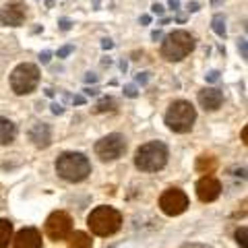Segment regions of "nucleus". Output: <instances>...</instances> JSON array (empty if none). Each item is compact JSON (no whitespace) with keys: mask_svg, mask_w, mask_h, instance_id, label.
Segmentation results:
<instances>
[{"mask_svg":"<svg viewBox=\"0 0 248 248\" xmlns=\"http://www.w3.org/2000/svg\"><path fill=\"white\" fill-rule=\"evenodd\" d=\"M27 17V6L23 2H9L0 9V23L9 27H19Z\"/></svg>","mask_w":248,"mask_h":248,"instance_id":"obj_10","label":"nucleus"},{"mask_svg":"<svg viewBox=\"0 0 248 248\" xmlns=\"http://www.w3.org/2000/svg\"><path fill=\"white\" fill-rule=\"evenodd\" d=\"M29 139H31V143H33L37 149H46V147L50 145V141H52L50 126H48V124H44V122L33 124L31 130H29Z\"/></svg>","mask_w":248,"mask_h":248,"instance_id":"obj_14","label":"nucleus"},{"mask_svg":"<svg viewBox=\"0 0 248 248\" xmlns=\"http://www.w3.org/2000/svg\"><path fill=\"white\" fill-rule=\"evenodd\" d=\"M73 104H77V106L85 104V97H83V95H75V97H73Z\"/></svg>","mask_w":248,"mask_h":248,"instance_id":"obj_35","label":"nucleus"},{"mask_svg":"<svg viewBox=\"0 0 248 248\" xmlns=\"http://www.w3.org/2000/svg\"><path fill=\"white\" fill-rule=\"evenodd\" d=\"M219 195H221V184L217 178L203 176L197 182V197H199V201H203V203H211V201H215Z\"/></svg>","mask_w":248,"mask_h":248,"instance_id":"obj_11","label":"nucleus"},{"mask_svg":"<svg viewBox=\"0 0 248 248\" xmlns=\"http://www.w3.org/2000/svg\"><path fill=\"white\" fill-rule=\"evenodd\" d=\"M58 27H60L62 31H68V29L73 27V21H71V19H66V17H62V19L58 21Z\"/></svg>","mask_w":248,"mask_h":248,"instance_id":"obj_22","label":"nucleus"},{"mask_svg":"<svg viewBox=\"0 0 248 248\" xmlns=\"http://www.w3.org/2000/svg\"><path fill=\"white\" fill-rule=\"evenodd\" d=\"M15 137H17V126L9 118H0V147L11 145Z\"/></svg>","mask_w":248,"mask_h":248,"instance_id":"obj_15","label":"nucleus"},{"mask_svg":"<svg viewBox=\"0 0 248 248\" xmlns=\"http://www.w3.org/2000/svg\"><path fill=\"white\" fill-rule=\"evenodd\" d=\"M46 234L52 240H66L73 234V219L71 215L64 211H54L48 219H46Z\"/></svg>","mask_w":248,"mask_h":248,"instance_id":"obj_8","label":"nucleus"},{"mask_svg":"<svg viewBox=\"0 0 248 248\" xmlns=\"http://www.w3.org/2000/svg\"><path fill=\"white\" fill-rule=\"evenodd\" d=\"M52 112H54V114H62V106L54 104V106H52Z\"/></svg>","mask_w":248,"mask_h":248,"instance_id":"obj_38","label":"nucleus"},{"mask_svg":"<svg viewBox=\"0 0 248 248\" xmlns=\"http://www.w3.org/2000/svg\"><path fill=\"white\" fill-rule=\"evenodd\" d=\"M182 248H211V246H207V244H197V242H192V244H182Z\"/></svg>","mask_w":248,"mask_h":248,"instance_id":"obj_30","label":"nucleus"},{"mask_svg":"<svg viewBox=\"0 0 248 248\" xmlns=\"http://www.w3.org/2000/svg\"><path fill=\"white\" fill-rule=\"evenodd\" d=\"M168 4H170V9H174V11L180 9V0H168Z\"/></svg>","mask_w":248,"mask_h":248,"instance_id":"obj_31","label":"nucleus"},{"mask_svg":"<svg viewBox=\"0 0 248 248\" xmlns=\"http://www.w3.org/2000/svg\"><path fill=\"white\" fill-rule=\"evenodd\" d=\"M199 104H201V108H205L209 112L217 110V108L223 104V91L215 89V87H207L203 91H199Z\"/></svg>","mask_w":248,"mask_h":248,"instance_id":"obj_13","label":"nucleus"},{"mask_svg":"<svg viewBox=\"0 0 248 248\" xmlns=\"http://www.w3.org/2000/svg\"><path fill=\"white\" fill-rule=\"evenodd\" d=\"M188 11H190V13H197V11H199V2H190V4H188Z\"/></svg>","mask_w":248,"mask_h":248,"instance_id":"obj_36","label":"nucleus"},{"mask_svg":"<svg viewBox=\"0 0 248 248\" xmlns=\"http://www.w3.org/2000/svg\"><path fill=\"white\" fill-rule=\"evenodd\" d=\"M217 168V159L213 157V155H201V157L197 159V172L199 174H205V176H209V174H213V170Z\"/></svg>","mask_w":248,"mask_h":248,"instance_id":"obj_16","label":"nucleus"},{"mask_svg":"<svg viewBox=\"0 0 248 248\" xmlns=\"http://www.w3.org/2000/svg\"><path fill=\"white\" fill-rule=\"evenodd\" d=\"M141 23H143V25H149V23H151V17H149V15H143V17H141Z\"/></svg>","mask_w":248,"mask_h":248,"instance_id":"obj_37","label":"nucleus"},{"mask_svg":"<svg viewBox=\"0 0 248 248\" xmlns=\"http://www.w3.org/2000/svg\"><path fill=\"white\" fill-rule=\"evenodd\" d=\"M126 151V139L118 133H112L95 143V155L102 161H114L124 155Z\"/></svg>","mask_w":248,"mask_h":248,"instance_id":"obj_7","label":"nucleus"},{"mask_svg":"<svg viewBox=\"0 0 248 248\" xmlns=\"http://www.w3.org/2000/svg\"><path fill=\"white\" fill-rule=\"evenodd\" d=\"M161 37H164V33H161V31L157 29V31H153V33H151V40L153 42H157V40H161Z\"/></svg>","mask_w":248,"mask_h":248,"instance_id":"obj_33","label":"nucleus"},{"mask_svg":"<svg viewBox=\"0 0 248 248\" xmlns=\"http://www.w3.org/2000/svg\"><path fill=\"white\" fill-rule=\"evenodd\" d=\"M46 4H48V6H54V0H46Z\"/></svg>","mask_w":248,"mask_h":248,"instance_id":"obj_40","label":"nucleus"},{"mask_svg":"<svg viewBox=\"0 0 248 248\" xmlns=\"http://www.w3.org/2000/svg\"><path fill=\"white\" fill-rule=\"evenodd\" d=\"M238 50H240V54H242V58L246 60L248 58V50H246V40H244V37L238 42Z\"/></svg>","mask_w":248,"mask_h":248,"instance_id":"obj_25","label":"nucleus"},{"mask_svg":"<svg viewBox=\"0 0 248 248\" xmlns=\"http://www.w3.org/2000/svg\"><path fill=\"white\" fill-rule=\"evenodd\" d=\"M91 238L85 234V232H75L71 234V240H68V248H91Z\"/></svg>","mask_w":248,"mask_h":248,"instance_id":"obj_17","label":"nucleus"},{"mask_svg":"<svg viewBox=\"0 0 248 248\" xmlns=\"http://www.w3.org/2000/svg\"><path fill=\"white\" fill-rule=\"evenodd\" d=\"M56 172L68 182H83L91 174V164L83 153L66 151L56 159Z\"/></svg>","mask_w":248,"mask_h":248,"instance_id":"obj_1","label":"nucleus"},{"mask_svg":"<svg viewBox=\"0 0 248 248\" xmlns=\"http://www.w3.org/2000/svg\"><path fill=\"white\" fill-rule=\"evenodd\" d=\"M87 226L95 236H112L122 226V215L112 207H97L89 213Z\"/></svg>","mask_w":248,"mask_h":248,"instance_id":"obj_4","label":"nucleus"},{"mask_svg":"<svg viewBox=\"0 0 248 248\" xmlns=\"http://www.w3.org/2000/svg\"><path fill=\"white\" fill-rule=\"evenodd\" d=\"M124 95L126 97H137V87L135 85H126V87H124Z\"/></svg>","mask_w":248,"mask_h":248,"instance_id":"obj_26","label":"nucleus"},{"mask_svg":"<svg viewBox=\"0 0 248 248\" xmlns=\"http://www.w3.org/2000/svg\"><path fill=\"white\" fill-rule=\"evenodd\" d=\"M168 164V147L161 141L145 143L135 153V166L141 172H157Z\"/></svg>","mask_w":248,"mask_h":248,"instance_id":"obj_2","label":"nucleus"},{"mask_svg":"<svg viewBox=\"0 0 248 248\" xmlns=\"http://www.w3.org/2000/svg\"><path fill=\"white\" fill-rule=\"evenodd\" d=\"M40 83V68L31 62H23L11 73V89L17 95H29Z\"/></svg>","mask_w":248,"mask_h":248,"instance_id":"obj_6","label":"nucleus"},{"mask_svg":"<svg viewBox=\"0 0 248 248\" xmlns=\"http://www.w3.org/2000/svg\"><path fill=\"white\" fill-rule=\"evenodd\" d=\"M151 13L153 15H164V6H161V4H153L151 6Z\"/></svg>","mask_w":248,"mask_h":248,"instance_id":"obj_28","label":"nucleus"},{"mask_svg":"<svg viewBox=\"0 0 248 248\" xmlns=\"http://www.w3.org/2000/svg\"><path fill=\"white\" fill-rule=\"evenodd\" d=\"M147 81H149V73H139V75H137V83L145 85Z\"/></svg>","mask_w":248,"mask_h":248,"instance_id":"obj_27","label":"nucleus"},{"mask_svg":"<svg viewBox=\"0 0 248 248\" xmlns=\"http://www.w3.org/2000/svg\"><path fill=\"white\" fill-rule=\"evenodd\" d=\"M13 242L15 248H42V234L35 228H23Z\"/></svg>","mask_w":248,"mask_h":248,"instance_id":"obj_12","label":"nucleus"},{"mask_svg":"<svg viewBox=\"0 0 248 248\" xmlns=\"http://www.w3.org/2000/svg\"><path fill=\"white\" fill-rule=\"evenodd\" d=\"M50 58H52V54H50V52H42V54H40V60L44 62V64H48Z\"/></svg>","mask_w":248,"mask_h":248,"instance_id":"obj_29","label":"nucleus"},{"mask_svg":"<svg viewBox=\"0 0 248 248\" xmlns=\"http://www.w3.org/2000/svg\"><path fill=\"white\" fill-rule=\"evenodd\" d=\"M85 81H87V83H95V81H97V75L87 73V75H85Z\"/></svg>","mask_w":248,"mask_h":248,"instance_id":"obj_32","label":"nucleus"},{"mask_svg":"<svg viewBox=\"0 0 248 248\" xmlns=\"http://www.w3.org/2000/svg\"><path fill=\"white\" fill-rule=\"evenodd\" d=\"M114 106H116V102L112 97H104V99H99L97 102L95 112H110V110H114Z\"/></svg>","mask_w":248,"mask_h":248,"instance_id":"obj_20","label":"nucleus"},{"mask_svg":"<svg viewBox=\"0 0 248 248\" xmlns=\"http://www.w3.org/2000/svg\"><path fill=\"white\" fill-rule=\"evenodd\" d=\"M195 120H197V110L192 108L190 102H184V99L174 102L166 112L168 128L174 130V133H180V135L188 133L192 128V124H195Z\"/></svg>","mask_w":248,"mask_h":248,"instance_id":"obj_5","label":"nucleus"},{"mask_svg":"<svg viewBox=\"0 0 248 248\" xmlns=\"http://www.w3.org/2000/svg\"><path fill=\"white\" fill-rule=\"evenodd\" d=\"M246 234H248V230H246L244 226L236 230V242H238L240 248H246V246H248V244H246Z\"/></svg>","mask_w":248,"mask_h":248,"instance_id":"obj_21","label":"nucleus"},{"mask_svg":"<svg viewBox=\"0 0 248 248\" xmlns=\"http://www.w3.org/2000/svg\"><path fill=\"white\" fill-rule=\"evenodd\" d=\"M192 50H195V37L188 31H182V29L168 33L164 37V42H161V56L170 62L184 60Z\"/></svg>","mask_w":248,"mask_h":248,"instance_id":"obj_3","label":"nucleus"},{"mask_svg":"<svg viewBox=\"0 0 248 248\" xmlns=\"http://www.w3.org/2000/svg\"><path fill=\"white\" fill-rule=\"evenodd\" d=\"M73 50H75V48H73L71 44L64 46V48H60V50H58V58H66V56H68V54H71Z\"/></svg>","mask_w":248,"mask_h":248,"instance_id":"obj_24","label":"nucleus"},{"mask_svg":"<svg viewBox=\"0 0 248 248\" xmlns=\"http://www.w3.org/2000/svg\"><path fill=\"white\" fill-rule=\"evenodd\" d=\"M211 25H213V31L219 37H226V19L221 17V15H215L213 21H211Z\"/></svg>","mask_w":248,"mask_h":248,"instance_id":"obj_19","label":"nucleus"},{"mask_svg":"<svg viewBox=\"0 0 248 248\" xmlns=\"http://www.w3.org/2000/svg\"><path fill=\"white\" fill-rule=\"evenodd\" d=\"M159 207H161V211L170 217L180 215L186 211V207H188V197H186L180 188H168L159 199Z\"/></svg>","mask_w":248,"mask_h":248,"instance_id":"obj_9","label":"nucleus"},{"mask_svg":"<svg viewBox=\"0 0 248 248\" xmlns=\"http://www.w3.org/2000/svg\"><path fill=\"white\" fill-rule=\"evenodd\" d=\"M205 79H207V83H217L219 81V71H209L205 75Z\"/></svg>","mask_w":248,"mask_h":248,"instance_id":"obj_23","label":"nucleus"},{"mask_svg":"<svg viewBox=\"0 0 248 248\" xmlns=\"http://www.w3.org/2000/svg\"><path fill=\"white\" fill-rule=\"evenodd\" d=\"M102 48H104V50H110V48H114V42H112V40H104Z\"/></svg>","mask_w":248,"mask_h":248,"instance_id":"obj_34","label":"nucleus"},{"mask_svg":"<svg viewBox=\"0 0 248 248\" xmlns=\"http://www.w3.org/2000/svg\"><path fill=\"white\" fill-rule=\"evenodd\" d=\"M13 240V223L9 219H0V248H6Z\"/></svg>","mask_w":248,"mask_h":248,"instance_id":"obj_18","label":"nucleus"},{"mask_svg":"<svg viewBox=\"0 0 248 248\" xmlns=\"http://www.w3.org/2000/svg\"><path fill=\"white\" fill-rule=\"evenodd\" d=\"M85 93H87V95H95L97 89H85Z\"/></svg>","mask_w":248,"mask_h":248,"instance_id":"obj_39","label":"nucleus"}]
</instances>
